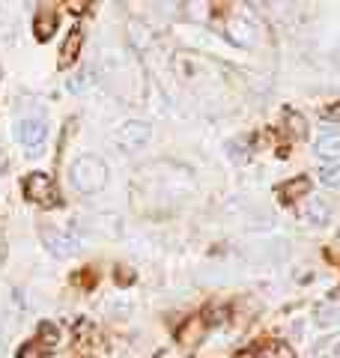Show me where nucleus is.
Listing matches in <instances>:
<instances>
[{"label": "nucleus", "instance_id": "f257e3e1", "mask_svg": "<svg viewBox=\"0 0 340 358\" xmlns=\"http://www.w3.org/2000/svg\"><path fill=\"white\" fill-rule=\"evenodd\" d=\"M69 179H72V185L78 191L96 194V191H102L105 182H108V167L99 155H81L72 162V167H69Z\"/></svg>", "mask_w": 340, "mask_h": 358}, {"label": "nucleus", "instance_id": "f03ea898", "mask_svg": "<svg viewBox=\"0 0 340 358\" xmlns=\"http://www.w3.org/2000/svg\"><path fill=\"white\" fill-rule=\"evenodd\" d=\"M24 197L30 203H39L42 209H54V206L63 203V194H60L57 182L45 173H30L24 179Z\"/></svg>", "mask_w": 340, "mask_h": 358}, {"label": "nucleus", "instance_id": "7ed1b4c3", "mask_svg": "<svg viewBox=\"0 0 340 358\" xmlns=\"http://www.w3.org/2000/svg\"><path fill=\"white\" fill-rule=\"evenodd\" d=\"M149 137H153V126L144 123V119H132V123H126L123 128L117 132V149H123V153H135V149H141Z\"/></svg>", "mask_w": 340, "mask_h": 358}, {"label": "nucleus", "instance_id": "20e7f679", "mask_svg": "<svg viewBox=\"0 0 340 358\" xmlns=\"http://www.w3.org/2000/svg\"><path fill=\"white\" fill-rule=\"evenodd\" d=\"M42 245L51 251L54 257H72L81 248V239L66 233V230H54V227H42Z\"/></svg>", "mask_w": 340, "mask_h": 358}, {"label": "nucleus", "instance_id": "39448f33", "mask_svg": "<svg viewBox=\"0 0 340 358\" xmlns=\"http://www.w3.org/2000/svg\"><path fill=\"white\" fill-rule=\"evenodd\" d=\"M332 218V206L323 197H307V203H302V221L307 227H325Z\"/></svg>", "mask_w": 340, "mask_h": 358}, {"label": "nucleus", "instance_id": "423d86ee", "mask_svg": "<svg viewBox=\"0 0 340 358\" xmlns=\"http://www.w3.org/2000/svg\"><path fill=\"white\" fill-rule=\"evenodd\" d=\"M15 135L27 149H36V146L45 144L48 128H45V123H39V119H22V123L15 126Z\"/></svg>", "mask_w": 340, "mask_h": 358}, {"label": "nucleus", "instance_id": "0eeeda50", "mask_svg": "<svg viewBox=\"0 0 340 358\" xmlns=\"http://www.w3.org/2000/svg\"><path fill=\"white\" fill-rule=\"evenodd\" d=\"M81 42H84L81 27H72V30H69V36H66V42H63V51H60V69L75 66L78 54H81Z\"/></svg>", "mask_w": 340, "mask_h": 358}, {"label": "nucleus", "instance_id": "6e6552de", "mask_svg": "<svg viewBox=\"0 0 340 358\" xmlns=\"http://www.w3.org/2000/svg\"><path fill=\"white\" fill-rule=\"evenodd\" d=\"M311 191V182H307V176H296V179H289V182H284L281 188H278V197H281V203H296L302 194Z\"/></svg>", "mask_w": 340, "mask_h": 358}, {"label": "nucleus", "instance_id": "1a4fd4ad", "mask_svg": "<svg viewBox=\"0 0 340 358\" xmlns=\"http://www.w3.org/2000/svg\"><path fill=\"white\" fill-rule=\"evenodd\" d=\"M54 30H57V15H54V12H39V15H36L33 33H36L39 42H48V39L54 36Z\"/></svg>", "mask_w": 340, "mask_h": 358}, {"label": "nucleus", "instance_id": "9d476101", "mask_svg": "<svg viewBox=\"0 0 340 358\" xmlns=\"http://www.w3.org/2000/svg\"><path fill=\"white\" fill-rule=\"evenodd\" d=\"M203 332H206V325H203V320H188L185 325H182V332H179V341H182V346H194L200 343V337H203Z\"/></svg>", "mask_w": 340, "mask_h": 358}, {"label": "nucleus", "instance_id": "9b49d317", "mask_svg": "<svg viewBox=\"0 0 340 358\" xmlns=\"http://www.w3.org/2000/svg\"><path fill=\"white\" fill-rule=\"evenodd\" d=\"M316 155L323 158H340V135H323L316 141Z\"/></svg>", "mask_w": 340, "mask_h": 358}, {"label": "nucleus", "instance_id": "f8f14e48", "mask_svg": "<svg viewBox=\"0 0 340 358\" xmlns=\"http://www.w3.org/2000/svg\"><path fill=\"white\" fill-rule=\"evenodd\" d=\"M284 119H287L289 135H293L296 141H305V137H307V119H305V117H298L296 111H287Z\"/></svg>", "mask_w": 340, "mask_h": 358}, {"label": "nucleus", "instance_id": "ddd939ff", "mask_svg": "<svg viewBox=\"0 0 340 358\" xmlns=\"http://www.w3.org/2000/svg\"><path fill=\"white\" fill-rule=\"evenodd\" d=\"M227 33H230V39H233V42H239V45H248V42L254 39V30L248 27L245 22H230Z\"/></svg>", "mask_w": 340, "mask_h": 358}, {"label": "nucleus", "instance_id": "4468645a", "mask_svg": "<svg viewBox=\"0 0 340 358\" xmlns=\"http://www.w3.org/2000/svg\"><path fill=\"white\" fill-rule=\"evenodd\" d=\"M254 358H293V350L287 343H269L266 350H260Z\"/></svg>", "mask_w": 340, "mask_h": 358}, {"label": "nucleus", "instance_id": "2eb2a0df", "mask_svg": "<svg viewBox=\"0 0 340 358\" xmlns=\"http://www.w3.org/2000/svg\"><path fill=\"white\" fill-rule=\"evenodd\" d=\"M39 341H42V346H54L60 341V332L54 323H39Z\"/></svg>", "mask_w": 340, "mask_h": 358}, {"label": "nucleus", "instance_id": "dca6fc26", "mask_svg": "<svg viewBox=\"0 0 340 358\" xmlns=\"http://www.w3.org/2000/svg\"><path fill=\"white\" fill-rule=\"evenodd\" d=\"M319 182L328 185V188H337V185H340V167H337V164L323 167V171H319Z\"/></svg>", "mask_w": 340, "mask_h": 358}, {"label": "nucleus", "instance_id": "f3484780", "mask_svg": "<svg viewBox=\"0 0 340 358\" xmlns=\"http://www.w3.org/2000/svg\"><path fill=\"white\" fill-rule=\"evenodd\" d=\"M224 316H227V307H224V305H212V307H209V311L203 314V323H206V325H221Z\"/></svg>", "mask_w": 340, "mask_h": 358}, {"label": "nucleus", "instance_id": "a211bd4d", "mask_svg": "<svg viewBox=\"0 0 340 358\" xmlns=\"http://www.w3.org/2000/svg\"><path fill=\"white\" fill-rule=\"evenodd\" d=\"M337 346H340V334H337V337H328V341H325V343L316 350V358H334V355L340 352Z\"/></svg>", "mask_w": 340, "mask_h": 358}, {"label": "nucleus", "instance_id": "6ab92c4d", "mask_svg": "<svg viewBox=\"0 0 340 358\" xmlns=\"http://www.w3.org/2000/svg\"><path fill=\"white\" fill-rule=\"evenodd\" d=\"M18 358H45V346L42 343H24L18 350Z\"/></svg>", "mask_w": 340, "mask_h": 358}, {"label": "nucleus", "instance_id": "aec40b11", "mask_svg": "<svg viewBox=\"0 0 340 358\" xmlns=\"http://www.w3.org/2000/svg\"><path fill=\"white\" fill-rule=\"evenodd\" d=\"M230 155H236V162H248V146L242 141L230 144Z\"/></svg>", "mask_w": 340, "mask_h": 358}, {"label": "nucleus", "instance_id": "412c9836", "mask_svg": "<svg viewBox=\"0 0 340 358\" xmlns=\"http://www.w3.org/2000/svg\"><path fill=\"white\" fill-rule=\"evenodd\" d=\"M319 323H325V325L340 323V311H319Z\"/></svg>", "mask_w": 340, "mask_h": 358}, {"label": "nucleus", "instance_id": "4be33fe9", "mask_svg": "<svg viewBox=\"0 0 340 358\" xmlns=\"http://www.w3.org/2000/svg\"><path fill=\"white\" fill-rule=\"evenodd\" d=\"M323 119H332V123H340V102L332 105V108H325L323 111Z\"/></svg>", "mask_w": 340, "mask_h": 358}, {"label": "nucleus", "instance_id": "5701e85b", "mask_svg": "<svg viewBox=\"0 0 340 358\" xmlns=\"http://www.w3.org/2000/svg\"><path fill=\"white\" fill-rule=\"evenodd\" d=\"M155 358H164V355H155Z\"/></svg>", "mask_w": 340, "mask_h": 358}]
</instances>
